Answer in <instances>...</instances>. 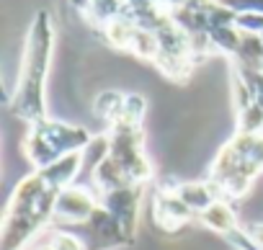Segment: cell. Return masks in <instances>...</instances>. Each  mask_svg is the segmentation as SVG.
I'll list each match as a JSON object with an SVG mask.
<instances>
[{
  "mask_svg": "<svg viewBox=\"0 0 263 250\" xmlns=\"http://www.w3.org/2000/svg\"><path fill=\"white\" fill-rule=\"evenodd\" d=\"M80 168L83 152H75L49 168H34L16 183L0 222V250H26L39 232L54 224L57 201Z\"/></svg>",
  "mask_w": 263,
  "mask_h": 250,
  "instance_id": "6da1fadb",
  "label": "cell"
},
{
  "mask_svg": "<svg viewBox=\"0 0 263 250\" xmlns=\"http://www.w3.org/2000/svg\"><path fill=\"white\" fill-rule=\"evenodd\" d=\"M90 132L75 124H65L57 119H47L26 127L21 152L34 168H49L67 155L83 152L90 145Z\"/></svg>",
  "mask_w": 263,
  "mask_h": 250,
  "instance_id": "5b68a950",
  "label": "cell"
},
{
  "mask_svg": "<svg viewBox=\"0 0 263 250\" xmlns=\"http://www.w3.org/2000/svg\"><path fill=\"white\" fill-rule=\"evenodd\" d=\"M150 214H153V224L165 232V235H176L181 229H186L189 224H199V214L183 204L173 191H168L165 186H155L153 191V204H150Z\"/></svg>",
  "mask_w": 263,
  "mask_h": 250,
  "instance_id": "52a82bcc",
  "label": "cell"
},
{
  "mask_svg": "<svg viewBox=\"0 0 263 250\" xmlns=\"http://www.w3.org/2000/svg\"><path fill=\"white\" fill-rule=\"evenodd\" d=\"M34 250H54V247H52V245H49V240H47V242H39Z\"/></svg>",
  "mask_w": 263,
  "mask_h": 250,
  "instance_id": "7c38bea8",
  "label": "cell"
},
{
  "mask_svg": "<svg viewBox=\"0 0 263 250\" xmlns=\"http://www.w3.org/2000/svg\"><path fill=\"white\" fill-rule=\"evenodd\" d=\"M199 224L206 227V229H212L214 235L224 237L235 250H258V245H255L250 229L237 222V211H235L232 201H227V199H222V201H217L214 206H209V209L199 217Z\"/></svg>",
  "mask_w": 263,
  "mask_h": 250,
  "instance_id": "8992f818",
  "label": "cell"
},
{
  "mask_svg": "<svg viewBox=\"0 0 263 250\" xmlns=\"http://www.w3.org/2000/svg\"><path fill=\"white\" fill-rule=\"evenodd\" d=\"M145 111L147 101L142 95L126 93L121 111L106 124L103 155L93 165L96 194L124 186H147L155 181V165L145 152Z\"/></svg>",
  "mask_w": 263,
  "mask_h": 250,
  "instance_id": "7a4b0ae2",
  "label": "cell"
},
{
  "mask_svg": "<svg viewBox=\"0 0 263 250\" xmlns=\"http://www.w3.org/2000/svg\"><path fill=\"white\" fill-rule=\"evenodd\" d=\"M52 49H54L52 18L47 11H36L29 26V34H26L18 80L8 98L13 116L21 119L26 127L49 119L47 116V75L52 65Z\"/></svg>",
  "mask_w": 263,
  "mask_h": 250,
  "instance_id": "3957f363",
  "label": "cell"
},
{
  "mask_svg": "<svg viewBox=\"0 0 263 250\" xmlns=\"http://www.w3.org/2000/svg\"><path fill=\"white\" fill-rule=\"evenodd\" d=\"M158 183L160 186H165L168 191H173L183 204H189L199 217L209 209V206H214L217 201H222L224 196H222V191L206 178V181H178V178H158Z\"/></svg>",
  "mask_w": 263,
  "mask_h": 250,
  "instance_id": "9c48e42d",
  "label": "cell"
},
{
  "mask_svg": "<svg viewBox=\"0 0 263 250\" xmlns=\"http://www.w3.org/2000/svg\"><path fill=\"white\" fill-rule=\"evenodd\" d=\"M101 211V199L98 194H93L90 188H83V186H67L57 201V209H54V224L62 227V224H70V227H78V224H90L93 217Z\"/></svg>",
  "mask_w": 263,
  "mask_h": 250,
  "instance_id": "ba28073f",
  "label": "cell"
},
{
  "mask_svg": "<svg viewBox=\"0 0 263 250\" xmlns=\"http://www.w3.org/2000/svg\"><path fill=\"white\" fill-rule=\"evenodd\" d=\"M263 176V132H235L217 152L206 178L227 201L242 199Z\"/></svg>",
  "mask_w": 263,
  "mask_h": 250,
  "instance_id": "277c9868",
  "label": "cell"
},
{
  "mask_svg": "<svg viewBox=\"0 0 263 250\" xmlns=\"http://www.w3.org/2000/svg\"><path fill=\"white\" fill-rule=\"evenodd\" d=\"M49 245H52L54 250H85V242H83L78 235L65 232V229H54V232L49 235Z\"/></svg>",
  "mask_w": 263,
  "mask_h": 250,
  "instance_id": "30bf717a",
  "label": "cell"
},
{
  "mask_svg": "<svg viewBox=\"0 0 263 250\" xmlns=\"http://www.w3.org/2000/svg\"><path fill=\"white\" fill-rule=\"evenodd\" d=\"M248 229H250V235H253L258 250H263V222H255V224H250Z\"/></svg>",
  "mask_w": 263,
  "mask_h": 250,
  "instance_id": "8fae6325",
  "label": "cell"
}]
</instances>
